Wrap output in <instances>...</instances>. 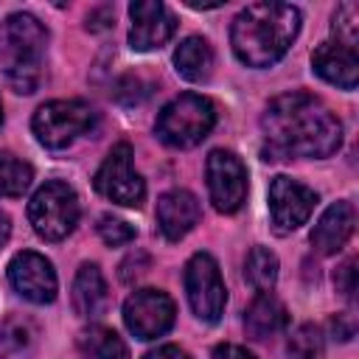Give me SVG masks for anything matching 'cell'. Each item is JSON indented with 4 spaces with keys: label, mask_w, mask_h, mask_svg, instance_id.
Returning a JSON list of instances; mask_svg holds the SVG:
<instances>
[{
    "label": "cell",
    "mask_w": 359,
    "mask_h": 359,
    "mask_svg": "<svg viewBox=\"0 0 359 359\" xmlns=\"http://www.w3.org/2000/svg\"><path fill=\"white\" fill-rule=\"evenodd\" d=\"M286 351H289V359H323L325 345H323L320 328L311 325V323L297 325V328L292 331V337H289Z\"/></svg>",
    "instance_id": "cb8c5ba5"
},
{
    "label": "cell",
    "mask_w": 359,
    "mask_h": 359,
    "mask_svg": "<svg viewBox=\"0 0 359 359\" xmlns=\"http://www.w3.org/2000/svg\"><path fill=\"white\" fill-rule=\"evenodd\" d=\"M334 36H337V45H342V48H351V50H356V42H359V8H356V3H342V6H337V11H334Z\"/></svg>",
    "instance_id": "d4e9b609"
},
{
    "label": "cell",
    "mask_w": 359,
    "mask_h": 359,
    "mask_svg": "<svg viewBox=\"0 0 359 359\" xmlns=\"http://www.w3.org/2000/svg\"><path fill=\"white\" fill-rule=\"evenodd\" d=\"M95 191L123 208H137L143 202L146 182L132 168V146L129 143H118L107 154V160L95 171Z\"/></svg>",
    "instance_id": "52a82bcc"
},
{
    "label": "cell",
    "mask_w": 359,
    "mask_h": 359,
    "mask_svg": "<svg viewBox=\"0 0 359 359\" xmlns=\"http://www.w3.org/2000/svg\"><path fill=\"white\" fill-rule=\"evenodd\" d=\"M8 236H11V219H8V213L0 210V250H3V244L8 241Z\"/></svg>",
    "instance_id": "1f68e13d"
},
{
    "label": "cell",
    "mask_w": 359,
    "mask_h": 359,
    "mask_svg": "<svg viewBox=\"0 0 359 359\" xmlns=\"http://www.w3.org/2000/svg\"><path fill=\"white\" fill-rule=\"evenodd\" d=\"M174 300L163 289H137L123 303V323L137 339H157L174 325Z\"/></svg>",
    "instance_id": "ba28073f"
},
{
    "label": "cell",
    "mask_w": 359,
    "mask_h": 359,
    "mask_svg": "<svg viewBox=\"0 0 359 359\" xmlns=\"http://www.w3.org/2000/svg\"><path fill=\"white\" fill-rule=\"evenodd\" d=\"M6 79H8V84H11L14 93L28 95L39 84V65H8Z\"/></svg>",
    "instance_id": "4316f807"
},
{
    "label": "cell",
    "mask_w": 359,
    "mask_h": 359,
    "mask_svg": "<svg viewBox=\"0 0 359 359\" xmlns=\"http://www.w3.org/2000/svg\"><path fill=\"white\" fill-rule=\"evenodd\" d=\"M31 180H34V168L25 160L0 151V196H22Z\"/></svg>",
    "instance_id": "603a6c76"
},
{
    "label": "cell",
    "mask_w": 359,
    "mask_h": 359,
    "mask_svg": "<svg viewBox=\"0 0 359 359\" xmlns=\"http://www.w3.org/2000/svg\"><path fill=\"white\" fill-rule=\"evenodd\" d=\"M8 283L20 297H25L31 303H50L56 297V289H59L53 264L45 255L31 252V250H22L11 258Z\"/></svg>",
    "instance_id": "8fae6325"
},
{
    "label": "cell",
    "mask_w": 359,
    "mask_h": 359,
    "mask_svg": "<svg viewBox=\"0 0 359 359\" xmlns=\"http://www.w3.org/2000/svg\"><path fill=\"white\" fill-rule=\"evenodd\" d=\"M213 123H216V107L205 95L182 93L160 109L154 132L171 149H191L210 135Z\"/></svg>",
    "instance_id": "3957f363"
},
{
    "label": "cell",
    "mask_w": 359,
    "mask_h": 359,
    "mask_svg": "<svg viewBox=\"0 0 359 359\" xmlns=\"http://www.w3.org/2000/svg\"><path fill=\"white\" fill-rule=\"evenodd\" d=\"M143 359H191L180 345H160L154 351H149Z\"/></svg>",
    "instance_id": "f546056e"
},
{
    "label": "cell",
    "mask_w": 359,
    "mask_h": 359,
    "mask_svg": "<svg viewBox=\"0 0 359 359\" xmlns=\"http://www.w3.org/2000/svg\"><path fill=\"white\" fill-rule=\"evenodd\" d=\"M210 359H255V356L241 345H219Z\"/></svg>",
    "instance_id": "4dcf8cb0"
},
{
    "label": "cell",
    "mask_w": 359,
    "mask_h": 359,
    "mask_svg": "<svg viewBox=\"0 0 359 359\" xmlns=\"http://www.w3.org/2000/svg\"><path fill=\"white\" fill-rule=\"evenodd\" d=\"M129 17H132L129 45L135 50H154V48L165 45L174 36L177 20L157 0H137V3H132L129 6Z\"/></svg>",
    "instance_id": "4fadbf2b"
},
{
    "label": "cell",
    "mask_w": 359,
    "mask_h": 359,
    "mask_svg": "<svg viewBox=\"0 0 359 359\" xmlns=\"http://www.w3.org/2000/svg\"><path fill=\"white\" fill-rule=\"evenodd\" d=\"M185 294L199 320L216 323L224 314L227 289H224V280H222V272L213 255L208 252L191 255V261L185 264Z\"/></svg>",
    "instance_id": "8992f818"
},
{
    "label": "cell",
    "mask_w": 359,
    "mask_h": 359,
    "mask_svg": "<svg viewBox=\"0 0 359 359\" xmlns=\"http://www.w3.org/2000/svg\"><path fill=\"white\" fill-rule=\"evenodd\" d=\"M95 112L84 101H48L34 112L31 129L45 149H65L79 135L90 132Z\"/></svg>",
    "instance_id": "5b68a950"
},
{
    "label": "cell",
    "mask_w": 359,
    "mask_h": 359,
    "mask_svg": "<svg viewBox=\"0 0 359 359\" xmlns=\"http://www.w3.org/2000/svg\"><path fill=\"white\" fill-rule=\"evenodd\" d=\"M261 129L272 154L328 157L342 146L339 118L309 93H286L266 104Z\"/></svg>",
    "instance_id": "6da1fadb"
},
{
    "label": "cell",
    "mask_w": 359,
    "mask_h": 359,
    "mask_svg": "<svg viewBox=\"0 0 359 359\" xmlns=\"http://www.w3.org/2000/svg\"><path fill=\"white\" fill-rule=\"evenodd\" d=\"M331 334H334V339H339V342H348V339H353V334H356V323H353V317L351 314H337V317H331Z\"/></svg>",
    "instance_id": "f1b7e54d"
},
{
    "label": "cell",
    "mask_w": 359,
    "mask_h": 359,
    "mask_svg": "<svg viewBox=\"0 0 359 359\" xmlns=\"http://www.w3.org/2000/svg\"><path fill=\"white\" fill-rule=\"evenodd\" d=\"M353 224H356V210L351 202H334L325 208V213L317 219L314 230H311V244L317 252L323 255H331L337 250H342V244L351 238L353 233Z\"/></svg>",
    "instance_id": "2e32d148"
},
{
    "label": "cell",
    "mask_w": 359,
    "mask_h": 359,
    "mask_svg": "<svg viewBox=\"0 0 359 359\" xmlns=\"http://www.w3.org/2000/svg\"><path fill=\"white\" fill-rule=\"evenodd\" d=\"M244 278L255 292H269L278 280V258L266 247H252L244 261Z\"/></svg>",
    "instance_id": "7402d4cb"
},
{
    "label": "cell",
    "mask_w": 359,
    "mask_h": 359,
    "mask_svg": "<svg viewBox=\"0 0 359 359\" xmlns=\"http://www.w3.org/2000/svg\"><path fill=\"white\" fill-rule=\"evenodd\" d=\"M98 236H101L104 244H109V247H121V244L135 241V227H132L129 222L112 216V213H104V216L98 219Z\"/></svg>",
    "instance_id": "484cf974"
},
{
    "label": "cell",
    "mask_w": 359,
    "mask_h": 359,
    "mask_svg": "<svg viewBox=\"0 0 359 359\" xmlns=\"http://www.w3.org/2000/svg\"><path fill=\"white\" fill-rule=\"evenodd\" d=\"M0 42L11 53L8 65H39L45 42H48V31L34 14L20 11V14H11L3 20Z\"/></svg>",
    "instance_id": "7c38bea8"
},
{
    "label": "cell",
    "mask_w": 359,
    "mask_h": 359,
    "mask_svg": "<svg viewBox=\"0 0 359 359\" xmlns=\"http://www.w3.org/2000/svg\"><path fill=\"white\" fill-rule=\"evenodd\" d=\"M311 67L320 79L328 84H337L342 90H353L359 81V59L356 50L342 48L337 42H323L311 53Z\"/></svg>",
    "instance_id": "9a60e30c"
},
{
    "label": "cell",
    "mask_w": 359,
    "mask_h": 359,
    "mask_svg": "<svg viewBox=\"0 0 359 359\" xmlns=\"http://www.w3.org/2000/svg\"><path fill=\"white\" fill-rule=\"evenodd\" d=\"M0 121H3V107H0Z\"/></svg>",
    "instance_id": "d6a6232c"
},
{
    "label": "cell",
    "mask_w": 359,
    "mask_h": 359,
    "mask_svg": "<svg viewBox=\"0 0 359 359\" xmlns=\"http://www.w3.org/2000/svg\"><path fill=\"white\" fill-rule=\"evenodd\" d=\"M174 67L185 81H208L213 73V48L202 36H188L174 50Z\"/></svg>",
    "instance_id": "d6986e66"
},
{
    "label": "cell",
    "mask_w": 359,
    "mask_h": 359,
    "mask_svg": "<svg viewBox=\"0 0 359 359\" xmlns=\"http://www.w3.org/2000/svg\"><path fill=\"white\" fill-rule=\"evenodd\" d=\"M79 356L81 359H126L123 339L104 325H90L79 334Z\"/></svg>",
    "instance_id": "ffe728a7"
},
{
    "label": "cell",
    "mask_w": 359,
    "mask_h": 359,
    "mask_svg": "<svg viewBox=\"0 0 359 359\" xmlns=\"http://www.w3.org/2000/svg\"><path fill=\"white\" fill-rule=\"evenodd\" d=\"M208 191L219 213H236L247 196V168L244 163L224 149L210 151L208 157Z\"/></svg>",
    "instance_id": "9c48e42d"
},
{
    "label": "cell",
    "mask_w": 359,
    "mask_h": 359,
    "mask_svg": "<svg viewBox=\"0 0 359 359\" xmlns=\"http://www.w3.org/2000/svg\"><path fill=\"white\" fill-rule=\"evenodd\" d=\"M73 309L81 317H98L107 309L109 292H107V280L101 275V269L95 264H81L76 278H73Z\"/></svg>",
    "instance_id": "e0dca14e"
},
{
    "label": "cell",
    "mask_w": 359,
    "mask_h": 359,
    "mask_svg": "<svg viewBox=\"0 0 359 359\" xmlns=\"http://www.w3.org/2000/svg\"><path fill=\"white\" fill-rule=\"evenodd\" d=\"M28 222L45 241H62L79 222V196L67 182L50 180L28 202Z\"/></svg>",
    "instance_id": "277c9868"
},
{
    "label": "cell",
    "mask_w": 359,
    "mask_h": 359,
    "mask_svg": "<svg viewBox=\"0 0 359 359\" xmlns=\"http://www.w3.org/2000/svg\"><path fill=\"white\" fill-rule=\"evenodd\" d=\"M199 216H202V210L191 191L177 188L157 199V224L168 241H180L182 236H188L196 227Z\"/></svg>",
    "instance_id": "5bb4252c"
},
{
    "label": "cell",
    "mask_w": 359,
    "mask_h": 359,
    "mask_svg": "<svg viewBox=\"0 0 359 359\" xmlns=\"http://www.w3.org/2000/svg\"><path fill=\"white\" fill-rule=\"evenodd\" d=\"M36 342V331L28 320L11 317L0 328V359H28Z\"/></svg>",
    "instance_id": "44dd1931"
},
{
    "label": "cell",
    "mask_w": 359,
    "mask_h": 359,
    "mask_svg": "<svg viewBox=\"0 0 359 359\" xmlns=\"http://www.w3.org/2000/svg\"><path fill=\"white\" fill-rule=\"evenodd\" d=\"M300 31V11L289 3H250L241 8L230 28L233 53L247 67L275 65Z\"/></svg>",
    "instance_id": "7a4b0ae2"
},
{
    "label": "cell",
    "mask_w": 359,
    "mask_h": 359,
    "mask_svg": "<svg viewBox=\"0 0 359 359\" xmlns=\"http://www.w3.org/2000/svg\"><path fill=\"white\" fill-rule=\"evenodd\" d=\"M289 314H286V306L272 294V292H258V297L247 306V314H244V328L252 339H266L278 331H283Z\"/></svg>",
    "instance_id": "ac0fdd59"
},
{
    "label": "cell",
    "mask_w": 359,
    "mask_h": 359,
    "mask_svg": "<svg viewBox=\"0 0 359 359\" xmlns=\"http://www.w3.org/2000/svg\"><path fill=\"white\" fill-rule=\"evenodd\" d=\"M334 283H337V292H339L342 297H351V294H353V289H356V261H353V258H348V261L337 269Z\"/></svg>",
    "instance_id": "83f0119b"
},
{
    "label": "cell",
    "mask_w": 359,
    "mask_h": 359,
    "mask_svg": "<svg viewBox=\"0 0 359 359\" xmlns=\"http://www.w3.org/2000/svg\"><path fill=\"white\" fill-rule=\"evenodd\" d=\"M317 205V194L311 188H306L303 182L278 174L269 182V216L278 233H292L297 230L314 210Z\"/></svg>",
    "instance_id": "30bf717a"
}]
</instances>
